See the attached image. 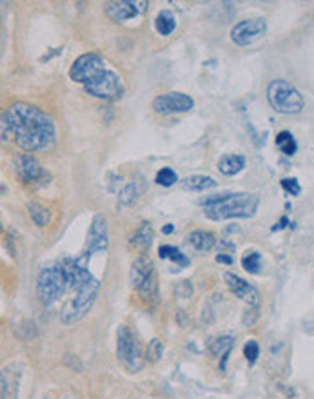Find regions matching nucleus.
<instances>
[{"label":"nucleus","mask_w":314,"mask_h":399,"mask_svg":"<svg viewBox=\"0 0 314 399\" xmlns=\"http://www.w3.org/2000/svg\"><path fill=\"white\" fill-rule=\"evenodd\" d=\"M9 135L26 151L50 149L57 140V127L50 115L27 102H15L6 111Z\"/></svg>","instance_id":"obj_1"},{"label":"nucleus","mask_w":314,"mask_h":399,"mask_svg":"<svg viewBox=\"0 0 314 399\" xmlns=\"http://www.w3.org/2000/svg\"><path fill=\"white\" fill-rule=\"evenodd\" d=\"M260 198L252 193H225L220 202L207 205L204 209L206 218L213 222L233 220V218H252L258 211Z\"/></svg>","instance_id":"obj_2"},{"label":"nucleus","mask_w":314,"mask_h":399,"mask_svg":"<svg viewBox=\"0 0 314 399\" xmlns=\"http://www.w3.org/2000/svg\"><path fill=\"white\" fill-rule=\"evenodd\" d=\"M129 282L131 287L135 289L136 294L144 301L155 303L158 298V278L157 269H155L153 260L149 256H138L129 270Z\"/></svg>","instance_id":"obj_3"},{"label":"nucleus","mask_w":314,"mask_h":399,"mask_svg":"<svg viewBox=\"0 0 314 399\" xmlns=\"http://www.w3.org/2000/svg\"><path fill=\"white\" fill-rule=\"evenodd\" d=\"M267 100L271 108L280 115H298L306 108V99L304 94L291 84V82L276 78L267 87Z\"/></svg>","instance_id":"obj_4"},{"label":"nucleus","mask_w":314,"mask_h":399,"mask_svg":"<svg viewBox=\"0 0 314 399\" xmlns=\"http://www.w3.org/2000/svg\"><path fill=\"white\" fill-rule=\"evenodd\" d=\"M99 280H94L90 285H85V287L75 291V296L64 305L62 314H60V321H62L66 327H69V325H75V323H78L80 319H84L85 316H87V312L93 309L97 296H99Z\"/></svg>","instance_id":"obj_5"},{"label":"nucleus","mask_w":314,"mask_h":399,"mask_svg":"<svg viewBox=\"0 0 314 399\" xmlns=\"http://www.w3.org/2000/svg\"><path fill=\"white\" fill-rule=\"evenodd\" d=\"M66 289H68L66 280H64V273L59 263L48 265L41 269L38 278H36V298L42 305H53L55 301H59Z\"/></svg>","instance_id":"obj_6"},{"label":"nucleus","mask_w":314,"mask_h":399,"mask_svg":"<svg viewBox=\"0 0 314 399\" xmlns=\"http://www.w3.org/2000/svg\"><path fill=\"white\" fill-rule=\"evenodd\" d=\"M117 358L129 372H140L145 365L138 341L126 325H120L117 332Z\"/></svg>","instance_id":"obj_7"},{"label":"nucleus","mask_w":314,"mask_h":399,"mask_svg":"<svg viewBox=\"0 0 314 399\" xmlns=\"http://www.w3.org/2000/svg\"><path fill=\"white\" fill-rule=\"evenodd\" d=\"M85 93L100 100H113L118 99L122 94V80L115 71L104 69L99 75H94L91 80L84 84Z\"/></svg>","instance_id":"obj_8"},{"label":"nucleus","mask_w":314,"mask_h":399,"mask_svg":"<svg viewBox=\"0 0 314 399\" xmlns=\"http://www.w3.org/2000/svg\"><path fill=\"white\" fill-rule=\"evenodd\" d=\"M267 33V22L265 18H245L242 22L234 24L231 29V41L236 45H251L258 42Z\"/></svg>","instance_id":"obj_9"},{"label":"nucleus","mask_w":314,"mask_h":399,"mask_svg":"<svg viewBox=\"0 0 314 399\" xmlns=\"http://www.w3.org/2000/svg\"><path fill=\"white\" fill-rule=\"evenodd\" d=\"M109 245V229H108V220L102 215H97L93 218L87 231V240H85V249L84 256L91 258L97 252L108 251Z\"/></svg>","instance_id":"obj_10"},{"label":"nucleus","mask_w":314,"mask_h":399,"mask_svg":"<svg viewBox=\"0 0 314 399\" xmlns=\"http://www.w3.org/2000/svg\"><path fill=\"white\" fill-rule=\"evenodd\" d=\"M104 59L97 53H85L82 57H78L75 62H73L71 69H69V78L73 82H80L85 84L87 80L99 75L100 71H104Z\"/></svg>","instance_id":"obj_11"},{"label":"nucleus","mask_w":314,"mask_h":399,"mask_svg":"<svg viewBox=\"0 0 314 399\" xmlns=\"http://www.w3.org/2000/svg\"><path fill=\"white\" fill-rule=\"evenodd\" d=\"M194 108V100L185 93L171 91L160 94L153 100V109L158 115H175V113H187Z\"/></svg>","instance_id":"obj_12"},{"label":"nucleus","mask_w":314,"mask_h":399,"mask_svg":"<svg viewBox=\"0 0 314 399\" xmlns=\"http://www.w3.org/2000/svg\"><path fill=\"white\" fill-rule=\"evenodd\" d=\"M224 282L238 300L245 301L249 307H258V303H260V292H258V289L255 285H251V283L245 282V280L240 278L234 273H225Z\"/></svg>","instance_id":"obj_13"},{"label":"nucleus","mask_w":314,"mask_h":399,"mask_svg":"<svg viewBox=\"0 0 314 399\" xmlns=\"http://www.w3.org/2000/svg\"><path fill=\"white\" fill-rule=\"evenodd\" d=\"M15 175L20 178L22 184H36L42 182L45 176L44 169H42L41 161L36 160L31 154H18L15 158Z\"/></svg>","instance_id":"obj_14"},{"label":"nucleus","mask_w":314,"mask_h":399,"mask_svg":"<svg viewBox=\"0 0 314 399\" xmlns=\"http://www.w3.org/2000/svg\"><path fill=\"white\" fill-rule=\"evenodd\" d=\"M148 8V2H133V0H120V2H109L106 6V15L115 22H127L135 18L140 11Z\"/></svg>","instance_id":"obj_15"},{"label":"nucleus","mask_w":314,"mask_h":399,"mask_svg":"<svg viewBox=\"0 0 314 399\" xmlns=\"http://www.w3.org/2000/svg\"><path fill=\"white\" fill-rule=\"evenodd\" d=\"M145 189H148L145 178L142 175H136L135 178H133V182H129V184L120 191V194H118V203H120L122 207H133L138 202L140 196L145 193Z\"/></svg>","instance_id":"obj_16"},{"label":"nucleus","mask_w":314,"mask_h":399,"mask_svg":"<svg viewBox=\"0 0 314 399\" xmlns=\"http://www.w3.org/2000/svg\"><path fill=\"white\" fill-rule=\"evenodd\" d=\"M233 347H234V338L229 336V334H224V336H218L211 341V352L215 356L220 358V370L225 372V368H227V359H229L231 352H233Z\"/></svg>","instance_id":"obj_17"},{"label":"nucleus","mask_w":314,"mask_h":399,"mask_svg":"<svg viewBox=\"0 0 314 399\" xmlns=\"http://www.w3.org/2000/svg\"><path fill=\"white\" fill-rule=\"evenodd\" d=\"M153 238H155L153 227H151L149 222H144V224L140 225L138 229L135 231V234L131 236L129 243H131V247H135L138 252H145V251H149V247H151V243H153Z\"/></svg>","instance_id":"obj_18"},{"label":"nucleus","mask_w":314,"mask_h":399,"mask_svg":"<svg viewBox=\"0 0 314 399\" xmlns=\"http://www.w3.org/2000/svg\"><path fill=\"white\" fill-rule=\"evenodd\" d=\"M182 189L184 191H193V193H202V191H207V189H213L218 185L215 178L211 176H206V175H191V176H185L182 182H180Z\"/></svg>","instance_id":"obj_19"},{"label":"nucleus","mask_w":314,"mask_h":399,"mask_svg":"<svg viewBox=\"0 0 314 399\" xmlns=\"http://www.w3.org/2000/svg\"><path fill=\"white\" fill-rule=\"evenodd\" d=\"M185 240H187L189 245L198 252L211 251L213 247L216 245L215 234L209 233V231H194V233L187 234V238Z\"/></svg>","instance_id":"obj_20"},{"label":"nucleus","mask_w":314,"mask_h":399,"mask_svg":"<svg viewBox=\"0 0 314 399\" xmlns=\"http://www.w3.org/2000/svg\"><path fill=\"white\" fill-rule=\"evenodd\" d=\"M245 167V157L243 154H224L218 160V171L225 176H234L242 173Z\"/></svg>","instance_id":"obj_21"},{"label":"nucleus","mask_w":314,"mask_h":399,"mask_svg":"<svg viewBox=\"0 0 314 399\" xmlns=\"http://www.w3.org/2000/svg\"><path fill=\"white\" fill-rule=\"evenodd\" d=\"M155 27L162 36H169L171 33L176 29V18L175 15L171 13L169 9H164L157 15V20H155Z\"/></svg>","instance_id":"obj_22"},{"label":"nucleus","mask_w":314,"mask_h":399,"mask_svg":"<svg viewBox=\"0 0 314 399\" xmlns=\"http://www.w3.org/2000/svg\"><path fill=\"white\" fill-rule=\"evenodd\" d=\"M158 256H160L162 260H171L173 263H176V270H180L178 267H187V265L191 263L187 256L182 254V252L173 245H160V249H158Z\"/></svg>","instance_id":"obj_23"},{"label":"nucleus","mask_w":314,"mask_h":399,"mask_svg":"<svg viewBox=\"0 0 314 399\" xmlns=\"http://www.w3.org/2000/svg\"><path fill=\"white\" fill-rule=\"evenodd\" d=\"M27 211H29L31 220L35 222L38 227H45V225H50L51 215H50V211H48V207H44L38 202H29L27 203Z\"/></svg>","instance_id":"obj_24"},{"label":"nucleus","mask_w":314,"mask_h":399,"mask_svg":"<svg viewBox=\"0 0 314 399\" xmlns=\"http://www.w3.org/2000/svg\"><path fill=\"white\" fill-rule=\"evenodd\" d=\"M276 145H278V149L285 157H292L298 151L297 140H294L292 133H289V131H282V133L276 135Z\"/></svg>","instance_id":"obj_25"},{"label":"nucleus","mask_w":314,"mask_h":399,"mask_svg":"<svg viewBox=\"0 0 314 399\" xmlns=\"http://www.w3.org/2000/svg\"><path fill=\"white\" fill-rule=\"evenodd\" d=\"M242 267L251 274H260L262 269V254L256 251L245 252V256L242 258Z\"/></svg>","instance_id":"obj_26"},{"label":"nucleus","mask_w":314,"mask_h":399,"mask_svg":"<svg viewBox=\"0 0 314 399\" xmlns=\"http://www.w3.org/2000/svg\"><path fill=\"white\" fill-rule=\"evenodd\" d=\"M155 182H157L158 185H162V187H171V185H175L176 182H178V175H176V171L171 169V167H162L157 173Z\"/></svg>","instance_id":"obj_27"},{"label":"nucleus","mask_w":314,"mask_h":399,"mask_svg":"<svg viewBox=\"0 0 314 399\" xmlns=\"http://www.w3.org/2000/svg\"><path fill=\"white\" fill-rule=\"evenodd\" d=\"M162 356H164V345H162L160 340H151L149 341L148 345V352H145L144 358L148 359V361H151V363H157V361H160Z\"/></svg>","instance_id":"obj_28"},{"label":"nucleus","mask_w":314,"mask_h":399,"mask_svg":"<svg viewBox=\"0 0 314 399\" xmlns=\"http://www.w3.org/2000/svg\"><path fill=\"white\" fill-rule=\"evenodd\" d=\"M243 356H245L247 363L249 365H255L258 356H260V345H258V341L256 340H249L243 347Z\"/></svg>","instance_id":"obj_29"},{"label":"nucleus","mask_w":314,"mask_h":399,"mask_svg":"<svg viewBox=\"0 0 314 399\" xmlns=\"http://www.w3.org/2000/svg\"><path fill=\"white\" fill-rule=\"evenodd\" d=\"M282 187H283V191H285L287 194H291V196H298V194L301 193V187H300V184H298L297 178H283Z\"/></svg>","instance_id":"obj_30"},{"label":"nucleus","mask_w":314,"mask_h":399,"mask_svg":"<svg viewBox=\"0 0 314 399\" xmlns=\"http://www.w3.org/2000/svg\"><path fill=\"white\" fill-rule=\"evenodd\" d=\"M256 319H258V307H249V309L245 310V314H243V325H245V327H251Z\"/></svg>","instance_id":"obj_31"},{"label":"nucleus","mask_w":314,"mask_h":399,"mask_svg":"<svg viewBox=\"0 0 314 399\" xmlns=\"http://www.w3.org/2000/svg\"><path fill=\"white\" fill-rule=\"evenodd\" d=\"M176 294H178L180 298H191V294H193V285L189 282H182L176 287Z\"/></svg>","instance_id":"obj_32"},{"label":"nucleus","mask_w":314,"mask_h":399,"mask_svg":"<svg viewBox=\"0 0 314 399\" xmlns=\"http://www.w3.org/2000/svg\"><path fill=\"white\" fill-rule=\"evenodd\" d=\"M216 261L218 263H225V265H231L233 263V256H229V254H224V252H218V256H216Z\"/></svg>","instance_id":"obj_33"},{"label":"nucleus","mask_w":314,"mask_h":399,"mask_svg":"<svg viewBox=\"0 0 314 399\" xmlns=\"http://www.w3.org/2000/svg\"><path fill=\"white\" fill-rule=\"evenodd\" d=\"M6 391H8V385H6V379L0 372V399H6Z\"/></svg>","instance_id":"obj_34"},{"label":"nucleus","mask_w":314,"mask_h":399,"mask_svg":"<svg viewBox=\"0 0 314 399\" xmlns=\"http://www.w3.org/2000/svg\"><path fill=\"white\" fill-rule=\"evenodd\" d=\"M287 224H289V218H287V216H283L282 220H280V224H276V225H274L273 229H274V231L283 229V227H287Z\"/></svg>","instance_id":"obj_35"},{"label":"nucleus","mask_w":314,"mask_h":399,"mask_svg":"<svg viewBox=\"0 0 314 399\" xmlns=\"http://www.w3.org/2000/svg\"><path fill=\"white\" fill-rule=\"evenodd\" d=\"M173 231H175V227H173V225H171V224H167L166 227L162 229V233H164V234H171V233H173Z\"/></svg>","instance_id":"obj_36"},{"label":"nucleus","mask_w":314,"mask_h":399,"mask_svg":"<svg viewBox=\"0 0 314 399\" xmlns=\"http://www.w3.org/2000/svg\"><path fill=\"white\" fill-rule=\"evenodd\" d=\"M2 229H4V225H2V218H0V233H2Z\"/></svg>","instance_id":"obj_37"}]
</instances>
